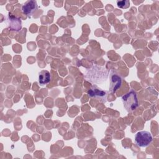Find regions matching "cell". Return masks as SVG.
<instances>
[{"instance_id":"5","label":"cell","mask_w":159,"mask_h":159,"mask_svg":"<svg viewBox=\"0 0 159 159\" xmlns=\"http://www.w3.org/2000/svg\"><path fill=\"white\" fill-rule=\"evenodd\" d=\"M122 84V78L114 70H112L109 73V92L115 93Z\"/></svg>"},{"instance_id":"8","label":"cell","mask_w":159,"mask_h":159,"mask_svg":"<svg viewBox=\"0 0 159 159\" xmlns=\"http://www.w3.org/2000/svg\"><path fill=\"white\" fill-rule=\"evenodd\" d=\"M51 74L47 70H42L39 74V83L40 85L47 84L51 81Z\"/></svg>"},{"instance_id":"2","label":"cell","mask_w":159,"mask_h":159,"mask_svg":"<svg viewBox=\"0 0 159 159\" xmlns=\"http://www.w3.org/2000/svg\"><path fill=\"white\" fill-rule=\"evenodd\" d=\"M122 101L124 108L129 112L134 111L139 106L137 94L136 92L132 89L122 96Z\"/></svg>"},{"instance_id":"3","label":"cell","mask_w":159,"mask_h":159,"mask_svg":"<svg viewBox=\"0 0 159 159\" xmlns=\"http://www.w3.org/2000/svg\"><path fill=\"white\" fill-rule=\"evenodd\" d=\"M109 91L103 90L97 84H93L88 91V94L89 98L96 99L101 102L106 103Z\"/></svg>"},{"instance_id":"4","label":"cell","mask_w":159,"mask_h":159,"mask_svg":"<svg viewBox=\"0 0 159 159\" xmlns=\"http://www.w3.org/2000/svg\"><path fill=\"white\" fill-rule=\"evenodd\" d=\"M153 140V137L150 132L146 130L138 132L135 135V143L140 147L148 146Z\"/></svg>"},{"instance_id":"9","label":"cell","mask_w":159,"mask_h":159,"mask_svg":"<svg viewBox=\"0 0 159 159\" xmlns=\"http://www.w3.org/2000/svg\"><path fill=\"white\" fill-rule=\"evenodd\" d=\"M116 2H117V6L121 9H127L130 6V1L128 0L117 1Z\"/></svg>"},{"instance_id":"7","label":"cell","mask_w":159,"mask_h":159,"mask_svg":"<svg viewBox=\"0 0 159 159\" xmlns=\"http://www.w3.org/2000/svg\"><path fill=\"white\" fill-rule=\"evenodd\" d=\"M37 9L38 5L37 1L33 0H29L25 2L22 6V12L27 16L32 15L36 10H37Z\"/></svg>"},{"instance_id":"6","label":"cell","mask_w":159,"mask_h":159,"mask_svg":"<svg viewBox=\"0 0 159 159\" xmlns=\"http://www.w3.org/2000/svg\"><path fill=\"white\" fill-rule=\"evenodd\" d=\"M6 23L8 27L14 31H19L22 28L21 19L11 14L7 16Z\"/></svg>"},{"instance_id":"1","label":"cell","mask_w":159,"mask_h":159,"mask_svg":"<svg viewBox=\"0 0 159 159\" xmlns=\"http://www.w3.org/2000/svg\"><path fill=\"white\" fill-rule=\"evenodd\" d=\"M109 71L104 66L94 65L85 71L84 78L87 81L97 84L102 83L107 80Z\"/></svg>"}]
</instances>
